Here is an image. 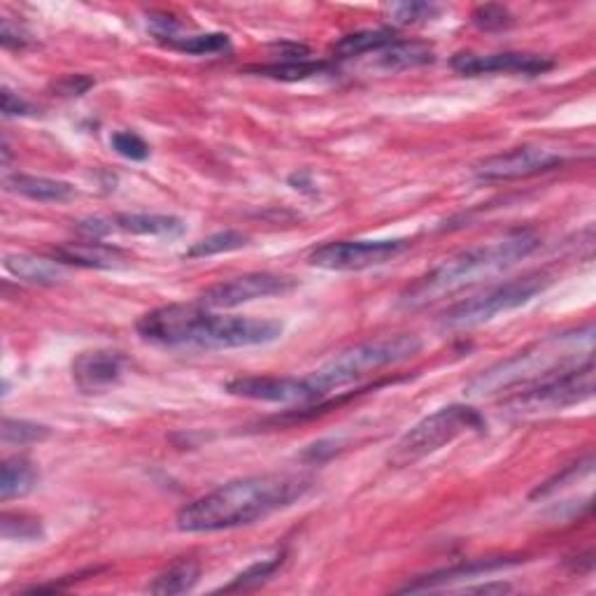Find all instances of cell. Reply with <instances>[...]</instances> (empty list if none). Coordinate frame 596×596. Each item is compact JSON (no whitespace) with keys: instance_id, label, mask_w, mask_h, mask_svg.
I'll return each mask as SVG.
<instances>
[{"instance_id":"83f0119b","label":"cell","mask_w":596,"mask_h":596,"mask_svg":"<svg viewBox=\"0 0 596 596\" xmlns=\"http://www.w3.org/2000/svg\"><path fill=\"white\" fill-rule=\"evenodd\" d=\"M283 564H285V552H280V555H275V557H268V560L254 562L243 573H238V576L233 578L226 587H222V592H241V589L257 587V585L266 583L268 578H273L275 573L280 571Z\"/></svg>"},{"instance_id":"e575fe53","label":"cell","mask_w":596,"mask_h":596,"mask_svg":"<svg viewBox=\"0 0 596 596\" xmlns=\"http://www.w3.org/2000/svg\"><path fill=\"white\" fill-rule=\"evenodd\" d=\"M0 100H3V117H29L35 113L33 105L14 94L10 87L0 89Z\"/></svg>"},{"instance_id":"277c9868","label":"cell","mask_w":596,"mask_h":596,"mask_svg":"<svg viewBox=\"0 0 596 596\" xmlns=\"http://www.w3.org/2000/svg\"><path fill=\"white\" fill-rule=\"evenodd\" d=\"M594 324H585L571 331L547 336L539 343L529 345L513 356L478 373L466 385L468 396H492L510 394L515 390L534 385L550 375H557L571 369L583 366L594 359Z\"/></svg>"},{"instance_id":"ac0fdd59","label":"cell","mask_w":596,"mask_h":596,"mask_svg":"<svg viewBox=\"0 0 596 596\" xmlns=\"http://www.w3.org/2000/svg\"><path fill=\"white\" fill-rule=\"evenodd\" d=\"M6 187L12 194L24 196L38 203H68L77 196V189L71 182L45 178V175H26L14 173L6 178Z\"/></svg>"},{"instance_id":"7402d4cb","label":"cell","mask_w":596,"mask_h":596,"mask_svg":"<svg viewBox=\"0 0 596 596\" xmlns=\"http://www.w3.org/2000/svg\"><path fill=\"white\" fill-rule=\"evenodd\" d=\"M396 33L392 29H364L348 33L340 40L333 42L331 56L333 58H354L364 54H377L385 47H390L392 42H396Z\"/></svg>"},{"instance_id":"d4e9b609","label":"cell","mask_w":596,"mask_h":596,"mask_svg":"<svg viewBox=\"0 0 596 596\" xmlns=\"http://www.w3.org/2000/svg\"><path fill=\"white\" fill-rule=\"evenodd\" d=\"M252 243V238L243 231L236 228H226V231H217L212 233V236L201 238L199 243L191 245L184 257L187 259H205V257H215V254H228V252H238L243 247H247Z\"/></svg>"},{"instance_id":"d590c367","label":"cell","mask_w":596,"mask_h":596,"mask_svg":"<svg viewBox=\"0 0 596 596\" xmlns=\"http://www.w3.org/2000/svg\"><path fill=\"white\" fill-rule=\"evenodd\" d=\"M0 42L6 50H24L31 45V38L24 29H19L8 17H3V26H0Z\"/></svg>"},{"instance_id":"5b68a950","label":"cell","mask_w":596,"mask_h":596,"mask_svg":"<svg viewBox=\"0 0 596 596\" xmlns=\"http://www.w3.org/2000/svg\"><path fill=\"white\" fill-rule=\"evenodd\" d=\"M424 343L415 333H394L373 340H364L329 359L324 366H319L308 375L317 396L324 398L331 392H340L350 385H356L377 371L403 364L422 352Z\"/></svg>"},{"instance_id":"836d02e7","label":"cell","mask_w":596,"mask_h":596,"mask_svg":"<svg viewBox=\"0 0 596 596\" xmlns=\"http://www.w3.org/2000/svg\"><path fill=\"white\" fill-rule=\"evenodd\" d=\"M94 79L89 75H63L54 82V92L63 98H77L94 89Z\"/></svg>"},{"instance_id":"1f68e13d","label":"cell","mask_w":596,"mask_h":596,"mask_svg":"<svg viewBox=\"0 0 596 596\" xmlns=\"http://www.w3.org/2000/svg\"><path fill=\"white\" fill-rule=\"evenodd\" d=\"M471 21L473 26L487 33L494 31H505L515 24V17L505 6H478L471 12Z\"/></svg>"},{"instance_id":"4dcf8cb0","label":"cell","mask_w":596,"mask_h":596,"mask_svg":"<svg viewBox=\"0 0 596 596\" xmlns=\"http://www.w3.org/2000/svg\"><path fill=\"white\" fill-rule=\"evenodd\" d=\"M592 466H594V457H592V455H587L583 461H576V464L566 466L564 471H560L555 478H550V480H545L543 485H539V487L534 489V492H531V499H543V497L555 494L557 489L566 487L571 480H576V478H581V476L592 473Z\"/></svg>"},{"instance_id":"9a60e30c","label":"cell","mask_w":596,"mask_h":596,"mask_svg":"<svg viewBox=\"0 0 596 596\" xmlns=\"http://www.w3.org/2000/svg\"><path fill=\"white\" fill-rule=\"evenodd\" d=\"M129 359L117 350H87L73 359V382L82 394H103L117 387Z\"/></svg>"},{"instance_id":"6da1fadb","label":"cell","mask_w":596,"mask_h":596,"mask_svg":"<svg viewBox=\"0 0 596 596\" xmlns=\"http://www.w3.org/2000/svg\"><path fill=\"white\" fill-rule=\"evenodd\" d=\"M145 343L191 350H243L280 340L285 324L278 319L217 315L196 304H168L145 312L136 322Z\"/></svg>"},{"instance_id":"ffe728a7","label":"cell","mask_w":596,"mask_h":596,"mask_svg":"<svg viewBox=\"0 0 596 596\" xmlns=\"http://www.w3.org/2000/svg\"><path fill=\"white\" fill-rule=\"evenodd\" d=\"M3 266L12 278L33 287H54L63 280V266L58 262L33 257V254L8 252L3 257Z\"/></svg>"},{"instance_id":"e0dca14e","label":"cell","mask_w":596,"mask_h":596,"mask_svg":"<svg viewBox=\"0 0 596 596\" xmlns=\"http://www.w3.org/2000/svg\"><path fill=\"white\" fill-rule=\"evenodd\" d=\"M524 557H482V560H468L461 564H455L450 568H440L434 573H427V576H419L413 583L403 585L398 592L401 594H411V592H427V589H438L447 583L455 581H466V578H478V576H487V573H494L501 568H510L522 564Z\"/></svg>"},{"instance_id":"603a6c76","label":"cell","mask_w":596,"mask_h":596,"mask_svg":"<svg viewBox=\"0 0 596 596\" xmlns=\"http://www.w3.org/2000/svg\"><path fill=\"white\" fill-rule=\"evenodd\" d=\"M38 482V468L26 457H8L0 466V501L21 499L33 492Z\"/></svg>"},{"instance_id":"30bf717a","label":"cell","mask_w":596,"mask_h":596,"mask_svg":"<svg viewBox=\"0 0 596 596\" xmlns=\"http://www.w3.org/2000/svg\"><path fill=\"white\" fill-rule=\"evenodd\" d=\"M298 283L291 275L283 273H245L241 278H231L224 283H217L201 291L199 304L210 308V310H226V308H238L252 301H259V298H270V296H285L294 291Z\"/></svg>"},{"instance_id":"8d00e7d4","label":"cell","mask_w":596,"mask_h":596,"mask_svg":"<svg viewBox=\"0 0 596 596\" xmlns=\"http://www.w3.org/2000/svg\"><path fill=\"white\" fill-rule=\"evenodd\" d=\"M289 187L296 189V191H304V194H315V182H312V175L306 173V170H301V173H294L289 175Z\"/></svg>"},{"instance_id":"7c38bea8","label":"cell","mask_w":596,"mask_h":596,"mask_svg":"<svg viewBox=\"0 0 596 596\" xmlns=\"http://www.w3.org/2000/svg\"><path fill=\"white\" fill-rule=\"evenodd\" d=\"M77 231L89 241H100L113 233H131V236L152 238H180L187 224L175 215H157V212H117L113 217H92L77 222Z\"/></svg>"},{"instance_id":"52a82bcc","label":"cell","mask_w":596,"mask_h":596,"mask_svg":"<svg viewBox=\"0 0 596 596\" xmlns=\"http://www.w3.org/2000/svg\"><path fill=\"white\" fill-rule=\"evenodd\" d=\"M552 285V275L547 270H531L515 280L499 283L476 296L461 298L440 315V324L445 329H473L503 312L518 310L526 306L531 298H536Z\"/></svg>"},{"instance_id":"2e32d148","label":"cell","mask_w":596,"mask_h":596,"mask_svg":"<svg viewBox=\"0 0 596 596\" xmlns=\"http://www.w3.org/2000/svg\"><path fill=\"white\" fill-rule=\"evenodd\" d=\"M52 259L61 266H77L89 270H117L129 266L131 257L117 245L100 241H79L63 243L52 249Z\"/></svg>"},{"instance_id":"8fae6325","label":"cell","mask_w":596,"mask_h":596,"mask_svg":"<svg viewBox=\"0 0 596 596\" xmlns=\"http://www.w3.org/2000/svg\"><path fill=\"white\" fill-rule=\"evenodd\" d=\"M560 166H564L560 152L539 145H522L480 161L476 166V178L482 182H515L550 173Z\"/></svg>"},{"instance_id":"cb8c5ba5","label":"cell","mask_w":596,"mask_h":596,"mask_svg":"<svg viewBox=\"0 0 596 596\" xmlns=\"http://www.w3.org/2000/svg\"><path fill=\"white\" fill-rule=\"evenodd\" d=\"M331 71L329 61L317 58H294V61H273L264 63V66H249L247 73H254L259 77L278 79V82H304L315 75H324Z\"/></svg>"},{"instance_id":"44dd1931","label":"cell","mask_w":596,"mask_h":596,"mask_svg":"<svg viewBox=\"0 0 596 596\" xmlns=\"http://www.w3.org/2000/svg\"><path fill=\"white\" fill-rule=\"evenodd\" d=\"M199 581H201V562L194 557H182L166 566L145 589L157 596H173L191 592Z\"/></svg>"},{"instance_id":"4316f807","label":"cell","mask_w":596,"mask_h":596,"mask_svg":"<svg viewBox=\"0 0 596 596\" xmlns=\"http://www.w3.org/2000/svg\"><path fill=\"white\" fill-rule=\"evenodd\" d=\"M0 534L6 541H21V543H35L45 539V526L38 518L26 513H3L0 515Z\"/></svg>"},{"instance_id":"7a4b0ae2","label":"cell","mask_w":596,"mask_h":596,"mask_svg":"<svg viewBox=\"0 0 596 596\" xmlns=\"http://www.w3.org/2000/svg\"><path fill=\"white\" fill-rule=\"evenodd\" d=\"M310 489L312 478L294 473L236 478L184 503L175 515V526L184 534H210V531L247 526L301 501Z\"/></svg>"},{"instance_id":"5bb4252c","label":"cell","mask_w":596,"mask_h":596,"mask_svg":"<svg viewBox=\"0 0 596 596\" xmlns=\"http://www.w3.org/2000/svg\"><path fill=\"white\" fill-rule=\"evenodd\" d=\"M450 66L455 73L466 75V77H480V75H492V73L534 77L555 68V61H552L550 56L531 54V52H499V54L461 52L453 56Z\"/></svg>"},{"instance_id":"f1b7e54d","label":"cell","mask_w":596,"mask_h":596,"mask_svg":"<svg viewBox=\"0 0 596 596\" xmlns=\"http://www.w3.org/2000/svg\"><path fill=\"white\" fill-rule=\"evenodd\" d=\"M0 434H3V443L19 445V447L42 443L45 438H50V429L45 427V424L29 422V419H12V417L3 419V429H0Z\"/></svg>"},{"instance_id":"ba28073f","label":"cell","mask_w":596,"mask_h":596,"mask_svg":"<svg viewBox=\"0 0 596 596\" xmlns=\"http://www.w3.org/2000/svg\"><path fill=\"white\" fill-rule=\"evenodd\" d=\"M594 394V359L583 366L550 375L534 385L510 392L501 398V411L510 415L555 413L592 398Z\"/></svg>"},{"instance_id":"3957f363","label":"cell","mask_w":596,"mask_h":596,"mask_svg":"<svg viewBox=\"0 0 596 596\" xmlns=\"http://www.w3.org/2000/svg\"><path fill=\"white\" fill-rule=\"evenodd\" d=\"M539 245L541 241L536 233L515 231L501 241L461 249L403 289L398 296V306L406 310L427 308L445 296H453L482 280L494 278V275L531 257Z\"/></svg>"},{"instance_id":"9c48e42d","label":"cell","mask_w":596,"mask_h":596,"mask_svg":"<svg viewBox=\"0 0 596 596\" xmlns=\"http://www.w3.org/2000/svg\"><path fill=\"white\" fill-rule=\"evenodd\" d=\"M408 247V241H333L315 247L308 264L331 273H359L394 262Z\"/></svg>"},{"instance_id":"f546056e","label":"cell","mask_w":596,"mask_h":596,"mask_svg":"<svg viewBox=\"0 0 596 596\" xmlns=\"http://www.w3.org/2000/svg\"><path fill=\"white\" fill-rule=\"evenodd\" d=\"M390 19L398 26H415V24H427L440 14V8L434 3H419V0H406V3H392L387 8Z\"/></svg>"},{"instance_id":"74e56055","label":"cell","mask_w":596,"mask_h":596,"mask_svg":"<svg viewBox=\"0 0 596 596\" xmlns=\"http://www.w3.org/2000/svg\"><path fill=\"white\" fill-rule=\"evenodd\" d=\"M513 587L505 585V583H494V585H480V587H468L466 592H480V594H503V592H510Z\"/></svg>"},{"instance_id":"d6986e66","label":"cell","mask_w":596,"mask_h":596,"mask_svg":"<svg viewBox=\"0 0 596 596\" xmlns=\"http://www.w3.org/2000/svg\"><path fill=\"white\" fill-rule=\"evenodd\" d=\"M436 61V50L422 40H396L390 47L377 52L375 66L385 73H401L429 66Z\"/></svg>"},{"instance_id":"4fadbf2b","label":"cell","mask_w":596,"mask_h":596,"mask_svg":"<svg viewBox=\"0 0 596 596\" xmlns=\"http://www.w3.org/2000/svg\"><path fill=\"white\" fill-rule=\"evenodd\" d=\"M226 394L247 398V401H264V403H312L319 401L315 387L310 385L308 375L294 377V375H243L233 377L224 385Z\"/></svg>"},{"instance_id":"484cf974","label":"cell","mask_w":596,"mask_h":596,"mask_svg":"<svg viewBox=\"0 0 596 596\" xmlns=\"http://www.w3.org/2000/svg\"><path fill=\"white\" fill-rule=\"evenodd\" d=\"M166 47L182 52V54H194V56H205V54H220L231 47V38L226 33H189V35H175L163 42Z\"/></svg>"},{"instance_id":"8992f818","label":"cell","mask_w":596,"mask_h":596,"mask_svg":"<svg viewBox=\"0 0 596 596\" xmlns=\"http://www.w3.org/2000/svg\"><path fill=\"white\" fill-rule=\"evenodd\" d=\"M485 427V417L476 408L464 406V403H453V406L438 408L436 413L413 424L394 445L390 464L398 468L417 464L419 459L443 450L445 445L455 443L466 434H482Z\"/></svg>"},{"instance_id":"d6a6232c","label":"cell","mask_w":596,"mask_h":596,"mask_svg":"<svg viewBox=\"0 0 596 596\" xmlns=\"http://www.w3.org/2000/svg\"><path fill=\"white\" fill-rule=\"evenodd\" d=\"M115 152L129 161H147L149 145L136 131H115L110 138Z\"/></svg>"}]
</instances>
